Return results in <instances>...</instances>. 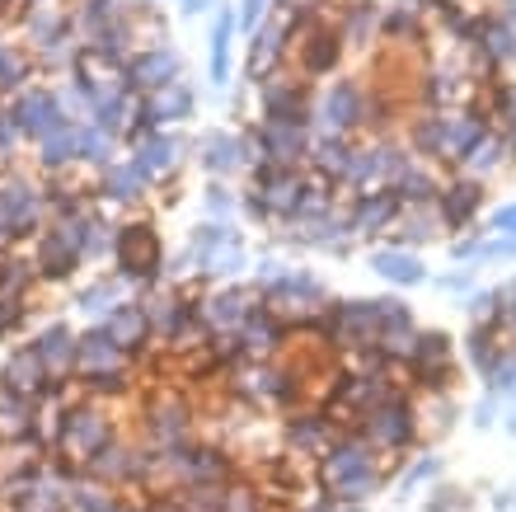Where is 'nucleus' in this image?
I'll use <instances>...</instances> for the list:
<instances>
[{
	"label": "nucleus",
	"instance_id": "obj_1",
	"mask_svg": "<svg viewBox=\"0 0 516 512\" xmlns=\"http://www.w3.org/2000/svg\"><path fill=\"white\" fill-rule=\"evenodd\" d=\"M479 184L474 179H460V184L446 188V198H441V217H446V226H465V221L474 217V207H479Z\"/></svg>",
	"mask_w": 516,
	"mask_h": 512
},
{
	"label": "nucleus",
	"instance_id": "obj_2",
	"mask_svg": "<svg viewBox=\"0 0 516 512\" xmlns=\"http://www.w3.org/2000/svg\"><path fill=\"white\" fill-rule=\"evenodd\" d=\"M371 268L390 282H423V264H418L413 254H404V249H376V254H371Z\"/></svg>",
	"mask_w": 516,
	"mask_h": 512
},
{
	"label": "nucleus",
	"instance_id": "obj_3",
	"mask_svg": "<svg viewBox=\"0 0 516 512\" xmlns=\"http://www.w3.org/2000/svg\"><path fill=\"white\" fill-rule=\"evenodd\" d=\"M324 113H329V123H334V127H352V123H357V118H362V94H357V85H334V94H329Z\"/></svg>",
	"mask_w": 516,
	"mask_h": 512
},
{
	"label": "nucleus",
	"instance_id": "obj_4",
	"mask_svg": "<svg viewBox=\"0 0 516 512\" xmlns=\"http://www.w3.org/2000/svg\"><path fill=\"white\" fill-rule=\"evenodd\" d=\"M395 212H399L395 193H376V198H366L362 207H357V226H362V231H376V226H385Z\"/></svg>",
	"mask_w": 516,
	"mask_h": 512
},
{
	"label": "nucleus",
	"instance_id": "obj_5",
	"mask_svg": "<svg viewBox=\"0 0 516 512\" xmlns=\"http://www.w3.org/2000/svg\"><path fill=\"white\" fill-rule=\"evenodd\" d=\"M446 357H451V339H446V334H423V339L413 343V362H418V367H427V372H432V367H441Z\"/></svg>",
	"mask_w": 516,
	"mask_h": 512
},
{
	"label": "nucleus",
	"instance_id": "obj_6",
	"mask_svg": "<svg viewBox=\"0 0 516 512\" xmlns=\"http://www.w3.org/2000/svg\"><path fill=\"white\" fill-rule=\"evenodd\" d=\"M188 104H193L188 90H183V85H169V90H160L151 99V118H160V123H165V118H179V113H188Z\"/></svg>",
	"mask_w": 516,
	"mask_h": 512
},
{
	"label": "nucleus",
	"instance_id": "obj_7",
	"mask_svg": "<svg viewBox=\"0 0 516 512\" xmlns=\"http://www.w3.org/2000/svg\"><path fill=\"white\" fill-rule=\"evenodd\" d=\"M230 71V15H221V24H216L212 33V80L221 85Z\"/></svg>",
	"mask_w": 516,
	"mask_h": 512
},
{
	"label": "nucleus",
	"instance_id": "obj_8",
	"mask_svg": "<svg viewBox=\"0 0 516 512\" xmlns=\"http://www.w3.org/2000/svg\"><path fill=\"white\" fill-rule=\"evenodd\" d=\"M409 414H404V404H390V409H380V419H376V433L385 437V442H404L409 437Z\"/></svg>",
	"mask_w": 516,
	"mask_h": 512
},
{
	"label": "nucleus",
	"instance_id": "obj_9",
	"mask_svg": "<svg viewBox=\"0 0 516 512\" xmlns=\"http://www.w3.org/2000/svg\"><path fill=\"white\" fill-rule=\"evenodd\" d=\"M484 38H488V52H493V57H516V29L512 24H488Z\"/></svg>",
	"mask_w": 516,
	"mask_h": 512
},
{
	"label": "nucleus",
	"instance_id": "obj_10",
	"mask_svg": "<svg viewBox=\"0 0 516 512\" xmlns=\"http://www.w3.org/2000/svg\"><path fill=\"white\" fill-rule=\"evenodd\" d=\"M498 151H502V141H498V137H479V141L470 146V151H465V165H474V170H488V165L498 160Z\"/></svg>",
	"mask_w": 516,
	"mask_h": 512
},
{
	"label": "nucleus",
	"instance_id": "obj_11",
	"mask_svg": "<svg viewBox=\"0 0 516 512\" xmlns=\"http://www.w3.org/2000/svg\"><path fill=\"white\" fill-rule=\"evenodd\" d=\"M470 357H474V367H488V376H493V339H488L484 329H474V339H470Z\"/></svg>",
	"mask_w": 516,
	"mask_h": 512
},
{
	"label": "nucleus",
	"instance_id": "obj_12",
	"mask_svg": "<svg viewBox=\"0 0 516 512\" xmlns=\"http://www.w3.org/2000/svg\"><path fill=\"white\" fill-rule=\"evenodd\" d=\"M137 71H141V76H151L155 85H160V80L174 76V57H169V52H160V57H146V62L137 66Z\"/></svg>",
	"mask_w": 516,
	"mask_h": 512
},
{
	"label": "nucleus",
	"instance_id": "obj_13",
	"mask_svg": "<svg viewBox=\"0 0 516 512\" xmlns=\"http://www.w3.org/2000/svg\"><path fill=\"white\" fill-rule=\"evenodd\" d=\"M399 188H404V198H413V202H423L427 193H432V184H427L418 170H399Z\"/></svg>",
	"mask_w": 516,
	"mask_h": 512
},
{
	"label": "nucleus",
	"instance_id": "obj_14",
	"mask_svg": "<svg viewBox=\"0 0 516 512\" xmlns=\"http://www.w3.org/2000/svg\"><path fill=\"white\" fill-rule=\"evenodd\" d=\"M437 470H441V466H437V456H423V461H418V466H413L409 475H404V489H418V484L432 480Z\"/></svg>",
	"mask_w": 516,
	"mask_h": 512
},
{
	"label": "nucleus",
	"instance_id": "obj_15",
	"mask_svg": "<svg viewBox=\"0 0 516 512\" xmlns=\"http://www.w3.org/2000/svg\"><path fill=\"white\" fill-rule=\"evenodd\" d=\"M493 231L516 235V202H507V207H498V212H493Z\"/></svg>",
	"mask_w": 516,
	"mask_h": 512
},
{
	"label": "nucleus",
	"instance_id": "obj_16",
	"mask_svg": "<svg viewBox=\"0 0 516 512\" xmlns=\"http://www.w3.org/2000/svg\"><path fill=\"white\" fill-rule=\"evenodd\" d=\"M498 113H502V118H512V123H516V85H507V90L498 94Z\"/></svg>",
	"mask_w": 516,
	"mask_h": 512
},
{
	"label": "nucleus",
	"instance_id": "obj_17",
	"mask_svg": "<svg viewBox=\"0 0 516 512\" xmlns=\"http://www.w3.org/2000/svg\"><path fill=\"white\" fill-rule=\"evenodd\" d=\"M493 306H498V292H479V296H470V311H474V315H488Z\"/></svg>",
	"mask_w": 516,
	"mask_h": 512
},
{
	"label": "nucleus",
	"instance_id": "obj_18",
	"mask_svg": "<svg viewBox=\"0 0 516 512\" xmlns=\"http://www.w3.org/2000/svg\"><path fill=\"white\" fill-rule=\"evenodd\" d=\"M263 5H268V0H244V24H249V29L258 24V15H263Z\"/></svg>",
	"mask_w": 516,
	"mask_h": 512
},
{
	"label": "nucleus",
	"instance_id": "obj_19",
	"mask_svg": "<svg viewBox=\"0 0 516 512\" xmlns=\"http://www.w3.org/2000/svg\"><path fill=\"white\" fill-rule=\"evenodd\" d=\"M202 5H207V0H183V10H202Z\"/></svg>",
	"mask_w": 516,
	"mask_h": 512
},
{
	"label": "nucleus",
	"instance_id": "obj_20",
	"mask_svg": "<svg viewBox=\"0 0 516 512\" xmlns=\"http://www.w3.org/2000/svg\"><path fill=\"white\" fill-rule=\"evenodd\" d=\"M512 156H516V132H512Z\"/></svg>",
	"mask_w": 516,
	"mask_h": 512
}]
</instances>
